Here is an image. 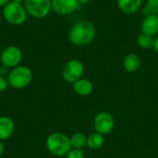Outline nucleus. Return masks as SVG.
Masks as SVG:
<instances>
[{
	"label": "nucleus",
	"instance_id": "obj_1",
	"mask_svg": "<svg viewBox=\"0 0 158 158\" xmlns=\"http://www.w3.org/2000/svg\"><path fill=\"white\" fill-rule=\"evenodd\" d=\"M96 36V29L94 24L87 19L77 21L69 30V42L78 46L90 44Z\"/></svg>",
	"mask_w": 158,
	"mask_h": 158
},
{
	"label": "nucleus",
	"instance_id": "obj_2",
	"mask_svg": "<svg viewBox=\"0 0 158 158\" xmlns=\"http://www.w3.org/2000/svg\"><path fill=\"white\" fill-rule=\"evenodd\" d=\"M45 145L48 152L56 156H64L72 149L69 137L62 132L50 133L45 140Z\"/></svg>",
	"mask_w": 158,
	"mask_h": 158
},
{
	"label": "nucleus",
	"instance_id": "obj_3",
	"mask_svg": "<svg viewBox=\"0 0 158 158\" xmlns=\"http://www.w3.org/2000/svg\"><path fill=\"white\" fill-rule=\"evenodd\" d=\"M33 78L31 69L27 66L19 65L11 69L6 76L8 85L15 90H21L28 87Z\"/></svg>",
	"mask_w": 158,
	"mask_h": 158
},
{
	"label": "nucleus",
	"instance_id": "obj_4",
	"mask_svg": "<svg viewBox=\"0 0 158 158\" xmlns=\"http://www.w3.org/2000/svg\"><path fill=\"white\" fill-rule=\"evenodd\" d=\"M2 13L5 20L14 26H19L23 24L28 17V13L24 5L13 1H10L3 7Z\"/></svg>",
	"mask_w": 158,
	"mask_h": 158
},
{
	"label": "nucleus",
	"instance_id": "obj_5",
	"mask_svg": "<svg viewBox=\"0 0 158 158\" xmlns=\"http://www.w3.org/2000/svg\"><path fill=\"white\" fill-rule=\"evenodd\" d=\"M23 5L28 15L35 19H44L52 10L51 0H25Z\"/></svg>",
	"mask_w": 158,
	"mask_h": 158
},
{
	"label": "nucleus",
	"instance_id": "obj_6",
	"mask_svg": "<svg viewBox=\"0 0 158 158\" xmlns=\"http://www.w3.org/2000/svg\"><path fill=\"white\" fill-rule=\"evenodd\" d=\"M84 73V66L81 61L78 59L69 60L62 69V78L68 82L73 84L75 81L82 78Z\"/></svg>",
	"mask_w": 158,
	"mask_h": 158
},
{
	"label": "nucleus",
	"instance_id": "obj_7",
	"mask_svg": "<svg viewBox=\"0 0 158 158\" xmlns=\"http://www.w3.org/2000/svg\"><path fill=\"white\" fill-rule=\"evenodd\" d=\"M23 57L22 51L16 45H9L3 49L0 55L1 64L7 69H13L19 66Z\"/></svg>",
	"mask_w": 158,
	"mask_h": 158
},
{
	"label": "nucleus",
	"instance_id": "obj_8",
	"mask_svg": "<svg viewBox=\"0 0 158 158\" xmlns=\"http://www.w3.org/2000/svg\"><path fill=\"white\" fill-rule=\"evenodd\" d=\"M94 128L95 132H98L104 136L108 135L115 128L114 117L106 111L97 113L94 118Z\"/></svg>",
	"mask_w": 158,
	"mask_h": 158
},
{
	"label": "nucleus",
	"instance_id": "obj_9",
	"mask_svg": "<svg viewBox=\"0 0 158 158\" xmlns=\"http://www.w3.org/2000/svg\"><path fill=\"white\" fill-rule=\"evenodd\" d=\"M51 4L52 9L61 16L72 14L80 6L78 0H51Z\"/></svg>",
	"mask_w": 158,
	"mask_h": 158
},
{
	"label": "nucleus",
	"instance_id": "obj_10",
	"mask_svg": "<svg viewBox=\"0 0 158 158\" xmlns=\"http://www.w3.org/2000/svg\"><path fill=\"white\" fill-rule=\"evenodd\" d=\"M15 131L14 121L6 116L0 117V140L6 141L12 137Z\"/></svg>",
	"mask_w": 158,
	"mask_h": 158
},
{
	"label": "nucleus",
	"instance_id": "obj_11",
	"mask_svg": "<svg viewBox=\"0 0 158 158\" xmlns=\"http://www.w3.org/2000/svg\"><path fill=\"white\" fill-rule=\"evenodd\" d=\"M141 31L151 36H155L158 33V15L146 16L141 25Z\"/></svg>",
	"mask_w": 158,
	"mask_h": 158
},
{
	"label": "nucleus",
	"instance_id": "obj_12",
	"mask_svg": "<svg viewBox=\"0 0 158 158\" xmlns=\"http://www.w3.org/2000/svg\"><path fill=\"white\" fill-rule=\"evenodd\" d=\"M72 89L80 96H88L93 93L94 85L90 80L81 78L72 84Z\"/></svg>",
	"mask_w": 158,
	"mask_h": 158
},
{
	"label": "nucleus",
	"instance_id": "obj_13",
	"mask_svg": "<svg viewBox=\"0 0 158 158\" xmlns=\"http://www.w3.org/2000/svg\"><path fill=\"white\" fill-rule=\"evenodd\" d=\"M118 6L124 14L131 15L136 13L143 5V0H117Z\"/></svg>",
	"mask_w": 158,
	"mask_h": 158
},
{
	"label": "nucleus",
	"instance_id": "obj_14",
	"mask_svg": "<svg viewBox=\"0 0 158 158\" xmlns=\"http://www.w3.org/2000/svg\"><path fill=\"white\" fill-rule=\"evenodd\" d=\"M141 64H142L141 58L136 54H129L128 56H126L123 62L124 69L129 73H133L137 71L140 69Z\"/></svg>",
	"mask_w": 158,
	"mask_h": 158
},
{
	"label": "nucleus",
	"instance_id": "obj_15",
	"mask_svg": "<svg viewBox=\"0 0 158 158\" xmlns=\"http://www.w3.org/2000/svg\"><path fill=\"white\" fill-rule=\"evenodd\" d=\"M104 143L105 137L98 132H94L87 136V147L91 150H98L104 145Z\"/></svg>",
	"mask_w": 158,
	"mask_h": 158
},
{
	"label": "nucleus",
	"instance_id": "obj_16",
	"mask_svg": "<svg viewBox=\"0 0 158 158\" xmlns=\"http://www.w3.org/2000/svg\"><path fill=\"white\" fill-rule=\"evenodd\" d=\"M70 143L73 149L81 150L85 146H87V136L81 132H76L72 134L70 137Z\"/></svg>",
	"mask_w": 158,
	"mask_h": 158
},
{
	"label": "nucleus",
	"instance_id": "obj_17",
	"mask_svg": "<svg viewBox=\"0 0 158 158\" xmlns=\"http://www.w3.org/2000/svg\"><path fill=\"white\" fill-rule=\"evenodd\" d=\"M155 38L146 33L141 32L137 37V44L143 49H151L154 47Z\"/></svg>",
	"mask_w": 158,
	"mask_h": 158
},
{
	"label": "nucleus",
	"instance_id": "obj_18",
	"mask_svg": "<svg viewBox=\"0 0 158 158\" xmlns=\"http://www.w3.org/2000/svg\"><path fill=\"white\" fill-rule=\"evenodd\" d=\"M143 15H158V0H147L145 6L143 8Z\"/></svg>",
	"mask_w": 158,
	"mask_h": 158
},
{
	"label": "nucleus",
	"instance_id": "obj_19",
	"mask_svg": "<svg viewBox=\"0 0 158 158\" xmlns=\"http://www.w3.org/2000/svg\"><path fill=\"white\" fill-rule=\"evenodd\" d=\"M66 158H85L84 153L79 149H71L67 155Z\"/></svg>",
	"mask_w": 158,
	"mask_h": 158
},
{
	"label": "nucleus",
	"instance_id": "obj_20",
	"mask_svg": "<svg viewBox=\"0 0 158 158\" xmlns=\"http://www.w3.org/2000/svg\"><path fill=\"white\" fill-rule=\"evenodd\" d=\"M8 82H7V80L5 76H1L0 75V94L5 92L7 87H8Z\"/></svg>",
	"mask_w": 158,
	"mask_h": 158
},
{
	"label": "nucleus",
	"instance_id": "obj_21",
	"mask_svg": "<svg viewBox=\"0 0 158 158\" xmlns=\"http://www.w3.org/2000/svg\"><path fill=\"white\" fill-rule=\"evenodd\" d=\"M6 74H8V69L6 67L3 66V65H1V67H0V75L5 76Z\"/></svg>",
	"mask_w": 158,
	"mask_h": 158
},
{
	"label": "nucleus",
	"instance_id": "obj_22",
	"mask_svg": "<svg viewBox=\"0 0 158 158\" xmlns=\"http://www.w3.org/2000/svg\"><path fill=\"white\" fill-rule=\"evenodd\" d=\"M154 49H155V51H156L158 53V36H156V38H155V41H154V47H153Z\"/></svg>",
	"mask_w": 158,
	"mask_h": 158
},
{
	"label": "nucleus",
	"instance_id": "obj_23",
	"mask_svg": "<svg viewBox=\"0 0 158 158\" xmlns=\"http://www.w3.org/2000/svg\"><path fill=\"white\" fill-rule=\"evenodd\" d=\"M4 151H5V145H4V143H3V141H1V140H0V156L3 155Z\"/></svg>",
	"mask_w": 158,
	"mask_h": 158
},
{
	"label": "nucleus",
	"instance_id": "obj_24",
	"mask_svg": "<svg viewBox=\"0 0 158 158\" xmlns=\"http://www.w3.org/2000/svg\"><path fill=\"white\" fill-rule=\"evenodd\" d=\"M9 2H10V0H0V7H4Z\"/></svg>",
	"mask_w": 158,
	"mask_h": 158
},
{
	"label": "nucleus",
	"instance_id": "obj_25",
	"mask_svg": "<svg viewBox=\"0 0 158 158\" xmlns=\"http://www.w3.org/2000/svg\"><path fill=\"white\" fill-rule=\"evenodd\" d=\"M92 0H78V2L80 3V5H85V4H88L89 2H91Z\"/></svg>",
	"mask_w": 158,
	"mask_h": 158
},
{
	"label": "nucleus",
	"instance_id": "obj_26",
	"mask_svg": "<svg viewBox=\"0 0 158 158\" xmlns=\"http://www.w3.org/2000/svg\"><path fill=\"white\" fill-rule=\"evenodd\" d=\"M10 1H13V2H16V3H19V4H23L25 0H10Z\"/></svg>",
	"mask_w": 158,
	"mask_h": 158
}]
</instances>
